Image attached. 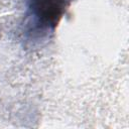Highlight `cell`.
Returning <instances> with one entry per match:
<instances>
[{"mask_svg": "<svg viewBox=\"0 0 129 129\" xmlns=\"http://www.w3.org/2000/svg\"><path fill=\"white\" fill-rule=\"evenodd\" d=\"M73 0H24L22 39L29 46L45 43L54 34Z\"/></svg>", "mask_w": 129, "mask_h": 129, "instance_id": "obj_1", "label": "cell"}]
</instances>
